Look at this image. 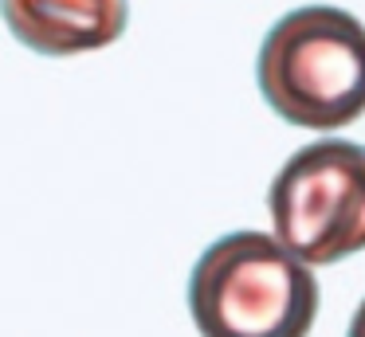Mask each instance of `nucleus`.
I'll return each instance as SVG.
<instances>
[{"instance_id": "obj_3", "label": "nucleus", "mask_w": 365, "mask_h": 337, "mask_svg": "<svg viewBox=\"0 0 365 337\" xmlns=\"http://www.w3.org/2000/svg\"><path fill=\"white\" fill-rule=\"evenodd\" d=\"M275 239L307 266L365 251V145L322 138L287 157L267 192Z\"/></svg>"}, {"instance_id": "obj_1", "label": "nucleus", "mask_w": 365, "mask_h": 337, "mask_svg": "<svg viewBox=\"0 0 365 337\" xmlns=\"http://www.w3.org/2000/svg\"><path fill=\"white\" fill-rule=\"evenodd\" d=\"M255 78L283 122L341 130L365 114V24L334 4L294 8L263 36Z\"/></svg>"}, {"instance_id": "obj_5", "label": "nucleus", "mask_w": 365, "mask_h": 337, "mask_svg": "<svg viewBox=\"0 0 365 337\" xmlns=\"http://www.w3.org/2000/svg\"><path fill=\"white\" fill-rule=\"evenodd\" d=\"M346 337H365V302L354 310V318H349V329H346Z\"/></svg>"}, {"instance_id": "obj_2", "label": "nucleus", "mask_w": 365, "mask_h": 337, "mask_svg": "<svg viewBox=\"0 0 365 337\" xmlns=\"http://www.w3.org/2000/svg\"><path fill=\"white\" fill-rule=\"evenodd\" d=\"M189 313L200 337H307L318 318V279L275 235L232 232L192 266Z\"/></svg>"}, {"instance_id": "obj_4", "label": "nucleus", "mask_w": 365, "mask_h": 337, "mask_svg": "<svg viewBox=\"0 0 365 337\" xmlns=\"http://www.w3.org/2000/svg\"><path fill=\"white\" fill-rule=\"evenodd\" d=\"M0 12L36 55H83L122 39L130 0H0Z\"/></svg>"}]
</instances>
